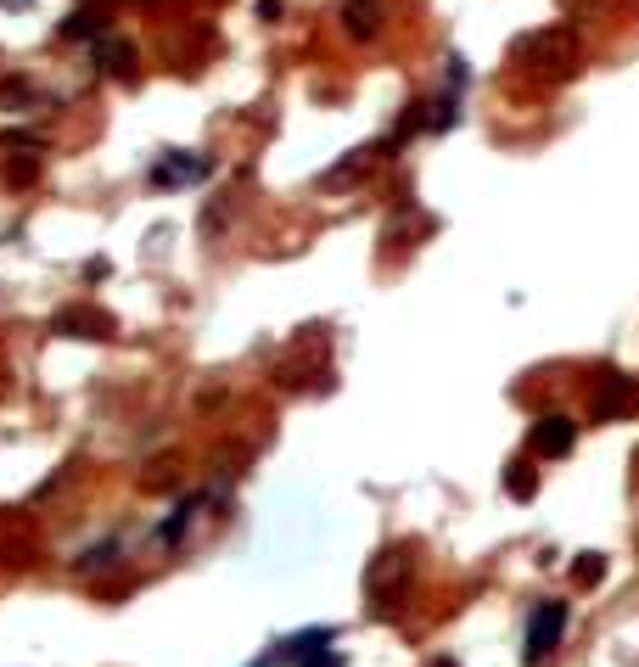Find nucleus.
Wrapping results in <instances>:
<instances>
[{
    "instance_id": "19",
    "label": "nucleus",
    "mask_w": 639,
    "mask_h": 667,
    "mask_svg": "<svg viewBox=\"0 0 639 667\" xmlns=\"http://www.w3.org/2000/svg\"><path fill=\"white\" fill-rule=\"evenodd\" d=\"M298 667H348V662H342V651H331V645H326V651H314V656H303V662Z\"/></svg>"
},
{
    "instance_id": "1",
    "label": "nucleus",
    "mask_w": 639,
    "mask_h": 667,
    "mask_svg": "<svg viewBox=\"0 0 639 667\" xmlns=\"http://www.w3.org/2000/svg\"><path fill=\"white\" fill-rule=\"evenodd\" d=\"M511 62L527 73V79H539V85H561L572 73L583 68V40L572 23H550V29H533L511 45Z\"/></svg>"
},
{
    "instance_id": "18",
    "label": "nucleus",
    "mask_w": 639,
    "mask_h": 667,
    "mask_svg": "<svg viewBox=\"0 0 639 667\" xmlns=\"http://www.w3.org/2000/svg\"><path fill=\"white\" fill-rule=\"evenodd\" d=\"M34 180H40V163H34V157H29V163H23V157L6 163V185H34Z\"/></svg>"
},
{
    "instance_id": "4",
    "label": "nucleus",
    "mask_w": 639,
    "mask_h": 667,
    "mask_svg": "<svg viewBox=\"0 0 639 667\" xmlns=\"http://www.w3.org/2000/svg\"><path fill=\"white\" fill-rule=\"evenodd\" d=\"M51 331H57V337H79V342H113L118 320L107 309H96V303H68V309H57Z\"/></svg>"
},
{
    "instance_id": "14",
    "label": "nucleus",
    "mask_w": 639,
    "mask_h": 667,
    "mask_svg": "<svg viewBox=\"0 0 639 667\" xmlns=\"http://www.w3.org/2000/svg\"><path fill=\"white\" fill-rule=\"evenodd\" d=\"M505 494H511V499H533V494H539V471H533V460H511V466H505Z\"/></svg>"
},
{
    "instance_id": "6",
    "label": "nucleus",
    "mask_w": 639,
    "mask_h": 667,
    "mask_svg": "<svg viewBox=\"0 0 639 667\" xmlns=\"http://www.w3.org/2000/svg\"><path fill=\"white\" fill-rule=\"evenodd\" d=\"M213 174V157L202 152H163L152 163V185L157 191H180V185H202Z\"/></svg>"
},
{
    "instance_id": "5",
    "label": "nucleus",
    "mask_w": 639,
    "mask_h": 667,
    "mask_svg": "<svg viewBox=\"0 0 639 667\" xmlns=\"http://www.w3.org/2000/svg\"><path fill=\"white\" fill-rule=\"evenodd\" d=\"M527 449H533V460H567L578 449V421L572 415H539L533 432H527Z\"/></svg>"
},
{
    "instance_id": "23",
    "label": "nucleus",
    "mask_w": 639,
    "mask_h": 667,
    "mask_svg": "<svg viewBox=\"0 0 639 667\" xmlns=\"http://www.w3.org/2000/svg\"><path fill=\"white\" fill-rule=\"evenodd\" d=\"M258 667H281V651H270V656H258Z\"/></svg>"
},
{
    "instance_id": "15",
    "label": "nucleus",
    "mask_w": 639,
    "mask_h": 667,
    "mask_svg": "<svg viewBox=\"0 0 639 667\" xmlns=\"http://www.w3.org/2000/svg\"><path fill=\"white\" fill-rule=\"evenodd\" d=\"M600 578H606V555H600V550H583L578 561H572V583H578V589H595Z\"/></svg>"
},
{
    "instance_id": "21",
    "label": "nucleus",
    "mask_w": 639,
    "mask_h": 667,
    "mask_svg": "<svg viewBox=\"0 0 639 667\" xmlns=\"http://www.w3.org/2000/svg\"><path fill=\"white\" fill-rule=\"evenodd\" d=\"M258 17H264V23H275V17H281V0H258Z\"/></svg>"
},
{
    "instance_id": "3",
    "label": "nucleus",
    "mask_w": 639,
    "mask_h": 667,
    "mask_svg": "<svg viewBox=\"0 0 639 667\" xmlns=\"http://www.w3.org/2000/svg\"><path fill=\"white\" fill-rule=\"evenodd\" d=\"M561 639H567V600H539V606L527 611V628H522V662L539 667Z\"/></svg>"
},
{
    "instance_id": "17",
    "label": "nucleus",
    "mask_w": 639,
    "mask_h": 667,
    "mask_svg": "<svg viewBox=\"0 0 639 667\" xmlns=\"http://www.w3.org/2000/svg\"><path fill=\"white\" fill-rule=\"evenodd\" d=\"M113 555H118V539H107V544H96L90 555H79V561H73V572H79V578H90V572H101Z\"/></svg>"
},
{
    "instance_id": "22",
    "label": "nucleus",
    "mask_w": 639,
    "mask_h": 667,
    "mask_svg": "<svg viewBox=\"0 0 639 667\" xmlns=\"http://www.w3.org/2000/svg\"><path fill=\"white\" fill-rule=\"evenodd\" d=\"M426 667H460V662H455V656H432Z\"/></svg>"
},
{
    "instance_id": "11",
    "label": "nucleus",
    "mask_w": 639,
    "mask_h": 667,
    "mask_svg": "<svg viewBox=\"0 0 639 667\" xmlns=\"http://www.w3.org/2000/svg\"><path fill=\"white\" fill-rule=\"evenodd\" d=\"M208 511V494H197V499H185L180 511L169 516V522L157 527V544H163V550H180L185 544V533H191V522H197V516Z\"/></svg>"
},
{
    "instance_id": "12",
    "label": "nucleus",
    "mask_w": 639,
    "mask_h": 667,
    "mask_svg": "<svg viewBox=\"0 0 639 667\" xmlns=\"http://www.w3.org/2000/svg\"><path fill=\"white\" fill-rule=\"evenodd\" d=\"M326 645H331V628H303V634H292L286 645H275V651H281V662H292V667H298L303 656L326 651Z\"/></svg>"
},
{
    "instance_id": "8",
    "label": "nucleus",
    "mask_w": 639,
    "mask_h": 667,
    "mask_svg": "<svg viewBox=\"0 0 639 667\" xmlns=\"http://www.w3.org/2000/svg\"><path fill=\"white\" fill-rule=\"evenodd\" d=\"M96 68L113 79H135V45L118 34H96Z\"/></svg>"
},
{
    "instance_id": "20",
    "label": "nucleus",
    "mask_w": 639,
    "mask_h": 667,
    "mask_svg": "<svg viewBox=\"0 0 639 667\" xmlns=\"http://www.w3.org/2000/svg\"><path fill=\"white\" fill-rule=\"evenodd\" d=\"M180 477H174V466H152L146 471V488H174Z\"/></svg>"
},
{
    "instance_id": "16",
    "label": "nucleus",
    "mask_w": 639,
    "mask_h": 667,
    "mask_svg": "<svg viewBox=\"0 0 639 667\" xmlns=\"http://www.w3.org/2000/svg\"><path fill=\"white\" fill-rule=\"evenodd\" d=\"M0 107H6V113H17V107H34V85L23 79V73L0 79Z\"/></svg>"
},
{
    "instance_id": "24",
    "label": "nucleus",
    "mask_w": 639,
    "mask_h": 667,
    "mask_svg": "<svg viewBox=\"0 0 639 667\" xmlns=\"http://www.w3.org/2000/svg\"><path fill=\"white\" fill-rule=\"evenodd\" d=\"M583 12H600V6H611V0H578Z\"/></svg>"
},
{
    "instance_id": "13",
    "label": "nucleus",
    "mask_w": 639,
    "mask_h": 667,
    "mask_svg": "<svg viewBox=\"0 0 639 667\" xmlns=\"http://www.w3.org/2000/svg\"><path fill=\"white\" fill-rule=\"evenodd\" d=\"M57 34L62 40H96L101 34V6H79V12H68Z\"/></svg>"
},
{
    "instance_id": "10",
    "label": "nucleus",
    "mask_w": 639,
    "mask_h": 667,
    "mask_svg": "<svg viewBox=\"0 0 639 667\" xmlns=\"http://www.w3.org/2000/svg\"><path fill=\"white\" fill-rule=\"evenodd\" d=\"M370 157H376V146H359V152H348L342 163H331L326 174H320V191H337V185H359L370 174Z\"/></svg>"
},
{
    "instance_id": "25",
    "label": "nucleus",
    "mask_w": 639,
    "mask_h": 667,
    "mask_svg": "<svg viewBox=\"0 0 639 667\" xmlns=\"http://www.w3.org/2000/svg\"><path fill=\"white\" fill-rule=\"evenodd\" d=\"M6 6H29V0H6Z\"/></svg>"
},
{
    "instance_id": "2",
    "label": "nucleus",
    "mask_w": 639,
    "mask_h": 667,
    "mask_svg": "<svg viewBox=\"0 0 639 667\" xmlns=\"http://www.w3.org/2000/svg\"><path fill=\"white\" fill-rule=\"evenodd\" d=\"M410 555L404 550H382L376 561H370V572H365V600H370V611L376 617H398L404 611V600H410Z\"/></svg>"
},
{
    "instance_id": "9",
    "label": "nucleus",
    "mask_w": 639,
    "mask_h": 667,
    "mask_svg": "<svg viewBox=\"0 0 639 667\" xmlns=\"http://www.w3.org/2000/svg\"><path fill=\"white\" fill-rule=\"evenodd\" d=\"M382 0H342V29L354 40H376L382 34Z\"/></svg>"
},
{
    "instance_id": "7",
    "label": "nucleus",
    "mask_w": 639,
    "mask_h": 667,
    "mask_svg": "<svg viewBox=\"0 0 639 667\" xmlns=\"http://www.w3.org/2000/svg\"><path fill=\"white\" fill-rule=\"evenodd\" d=\"M639 410V382L634 376H606L595 393V421H617V415Z\"/></svg>"
}]
</instances>
